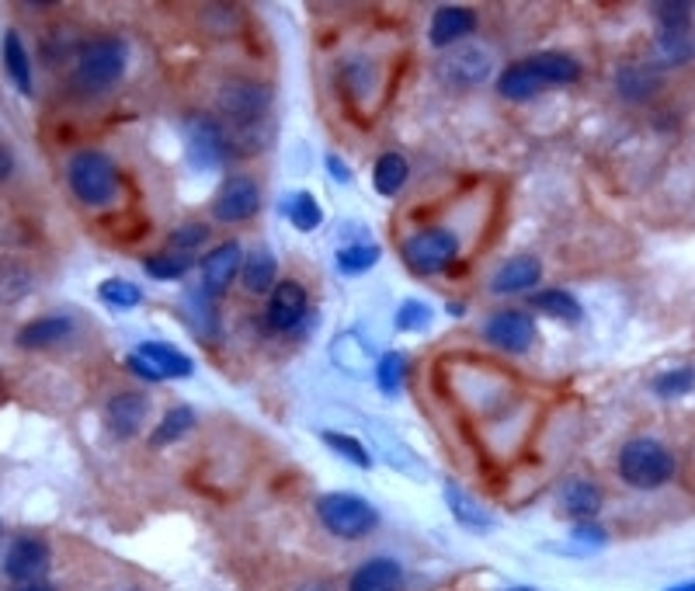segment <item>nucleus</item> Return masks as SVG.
<instances>
[{
  "label": "nucleus",
  "mask_w": 695,
  "mask_h": 591,
  "mask_svg": "<svg viewBox=\"0 0 695 591\" xmlns=\"http://www.w3.org/2000/svg\"><path fill=\"white\" fill-rule=\"evenodd\" d=\"M11 171H14V157H11V150H8L4 143H0V185L8 182Z\"/></svg>",
  "instance_id": "46"
},
{
  "label": "nucleus",
  "mask_w": 695,
  "mask_h": 591,
  "mask_svg": "<svg viewBox=\"0 0 695 591\" xmlns=\"http://www.w3.org/2000/svg\"><path fill=\"white\" fill-rule=\"evenodd\" d=\"M695 390V366H678V369H667L654 379V394L657 397H685Z\"/></svg>",
  "instance_id": "40"
},
{
  "label": "nucleus",
  "mask_w": 695,
  "mask_h": 591,
  "mask_svg": "<svg viewBox=\"0 0 695 591\" xmlns=\"http://www.w3.org/2000/svg\"><path fill=\"white\" fill-rule=\"evenodd\" d=\"M508 591H535V588H525V584H519V588H508Z\"/></svg>",
  "instance_id": "51"
},
{
  "label": "nucleus",
  "mask_w": 695,
  "mask_h": 591,
  "mask_svg": "<svg viewBox=\"0 0 695 591\" xmlns=\"http://www.w3.org/2000/svg\"><path fill=\"white\" fill-rule=\"evenodd\" d=\"M67 185L70 195L81 205H88V210H109L122 192V174L105 150L88 146L76 150L67 161Z\"/></svg>",
  "instance_id": "3"
},
{
  "label": "nucleus",
  "mask_w": 695,
  "mask_h": 591,
  "mask_svg": "<svg viewBox=\"0 0 695 591\" xmlns=\"http://www.w3.org/2000/svg\"><path fill=\"white\" fill-rule=\"evenodd\" d=\"M574 539H581V543H587V547H602L605 543V532L595 522H578L574 526Z\"/></svg>",
  "instance_id": "44"
},
{
  "label": "nucleus",
  "mask_w": 695,
  "mask_h": 591,
  "mask_svg": "<svg viewBox=\"0 0 695 591\" xmlns=\"http://www.w3.org/2000/svg\"><path fill=\"white\" fill-rule=\"evenodd\" d=\"M539 91H546V88H543V77H539V70L529 57L519 63H508L498 77V94L504 101H529Z\"/></svg>",
  "instance_id": "23"
},
{
  "label": "nucleus",
  "mask_w": 695,
  "mask_h": 591,
  "mask_svg": "<svg viewBox=\"0 0 695 591\" xmlns=\"http://www.w3.org/2000/svg\"><path fill=\"white\" fill-rule=\"evenodd\" d=\"M241 286L251 296H268L278 286V262L268 244H257L251 254H244L241 265Z\"/></svg>",
  "instance_id": "21"
},
{
  "label": "nucleus",
  "mask_w": 695,
  "mask_h": 591,
  "mask_svg": "<svg viewBox=\"0 0 695 591\" xmlns=\"http://www.w3.org/2000/svg\"><path fill=\"white\" fill-rule=\"evenodd\" d=\"M654 14H657V21H661V29H688L692 8H688V4H661Z\"/></svg>",
  "instance_id": "42"
},
{
  "label": "nucleus",
  "mask_w": 695,
  "mask_h": 591,
  "mask_svg": "<svg viewBox=\"0 0 695 591\" xmlns=\"http://www.w3.org/2000/svg\"><path fill=\"white\" fill-rule=\"evenodd\" d=\"M539 338L535 317L522 306H508V310H498L483 320V342L494 345L504 355H525Z\"/></svg>",
  "instance_id": "8"
},
{
  "label": "nucleus",
  "mask_w": 695,
  "mask_h": 591,
  "mask_svg": "<svg viewBox=\"0 0 695 591\" xmlns=\"http://www.w3.org/2000/svg\"><path fill=\"white\" fill-rule=\"evenodd\" d=\"M407 177H410V164H407L403 153H397V150L379 153L376 164H372V188L382 198H397L407 185Z\"/></svg>",
  "instance_id": "28"
},
{
  "label": "nucleus",
  "mask_w": 695,
  "mask_h": 591,
  "mask_svg": "<svg viewBox=\"0 0 695 591\" xmlns=\"http://www.w3.org/2000/svg\"><path fill=\"white\" fill-rule=\"evenodd\" d=\"M369 428V439L376 442L372 449L382 456V462H390L394 470H400V473H407V477H425V462L407 449V442H400L394 431H386V428H379V425H366Z\"/></svg>",
  "instance_id": "22"
},
{
  "label": "nucleus",
  "mask_w": 695,
  "mask_h": 591,
  "mask_svg": "<svg viewBox=\"0 0 695 591\" xmlns=\"http://www.w3.org/2000/svg\"><path fill=\"white\" fill-rule=\"evenodd\" d=\"M695 60V35L692 29H661L651 49L654 67H682Z\"/></svg>",
  "instance_id": "27"
},
{
  "label": "nucleus",
  "mask_w": 695,
  "mask_h": 591,
  "mask_svg": "<svg viewBox=\"0 0 695 591\" xmlns=\"http://www.w3.org/2000/svg\"><path fill=\"white\" fill-rule=\"evenodd\" d=\"M257 210H262V185L251 174H229L213 198V220L226 226L254 220Z\"/></svg>",
  "instance_id": "9"
},
{
  "label": "nucleus",
  "mask_w": 695,
  "mask_h": 591,
  "mask_svg": "<svg viewBox=\"0 0 695 591\" xmlns=\"http://www.w3.org/2000/svg\"><path fill=\"white\" fill-rule=\"evenodd\" d=\"M282 216H286L299 234H314V230L324 223V210L320 202L310 195V192H289L286 198H282Z\"/></svg>",
  "instance_id": "32"
},
{
  "label": "nucleus",
  "mask_w": 695,
  "mask_h": 591,
  "mask_svg": "<svg viewBox=\"0 0 695 591\" xmlns=\"http://www.w3.org/2000/svg\"><path fill=\"white\" fill-rule=\"evenodd\" d=\"M602 487L591 483V480H571L568 487H563L560 495V508L563 516H571L574 522H591L602 511Z\"/></svg>",
  "instance_id": "25"
},
{
  "label": "nucleus",
  "mask_w": 695,
  "mask_h": 591,
  "mask_svg": "<svg viewBox=\"0 0 695 591\" xmlns=\"http://www.w3.org/2000/svg\"><path fill=\"white\" fill-rule=\"evenodd\" d=\"M491 67H494V60L483 45L462 42L439 60V77L452 88H477L491 77Z\"/></svg>",
  "instance_id": "12"
},
{
  "label": "nucleus",
  "mask_w": 695,
  "mask_h": 591,
  "mask_svg": "<svg viewBox=\"0 0 695 591\" xmlns=\"http://www.w3.org/2000/svg\"><path fill=\"white\" fill-rule=\"evenodd\" d=\"M431 317L435 314H431V306L425 299H403L397 306L394 324H397V330H425L431 324Z\"/></svg>",
  "instance_id": "41"
},
{
  "label": "nucleus",
  "mask_w": 695,
  "mask_h": 591,
  "mask_svg": "<svg viewBox=\"0 0 695 591\" xmlns=\"http://www.w3.org/2000/svg\"><path fill=\"white\" fill-rule=\"evenodd\" d=\"M539 282H543V262H539L535 254H514V258H508L494 272L491 293L494 296H522V293H532Z\"/></svg>",
  "instance_id": "16"
},
{
  "label": "nucleus",
  "mask_w": 695,
  "mask_h": 591,
  "mask_svg": "<svg viewBox=\"0 0 695 591\" xmlns=\"http://www.w3.org/2000/svg\"><path fill=\"white\" fill-rule=\"evenodd\" d=\"M330 358H334V366L348 373L351 379H366L376 373V355L358 330H341L338 338L330 342Z\"/></svg>",
  "instance_id": "18"
},
{
  "label": "nucleus",
  "mask_w": 695,
  "mask_h": 591,
  "mask_svg": "<svg viewBox=\"0 0 695 591\" xmlns=\"http://www.w3.org/2000/svg\"><path fill=\"white\" fill-rule=\"evenodd\" d=\"M327 167H330L334 177H338V182H351V171L341 164V157H334V153H330V157H327Z\"/></svg>",
  "instance_id": "47"
},
{
  "label": "nucleus",
  "mask_w": 695,
  "mask_h": 591,
  "mask_svg": "<svg viewBox=\"0 0 695 591\" xmlns=\"http://www.w3.org/2000/svg\"><path fill=\"white\" fill-rule=\"evenodd\" d=\"M146 363L157 369L164 379H188L195 373V363H192V355H185L182 348H174L167 342H143L136 348Z\"/></svg>",
  "instance_id": "26"
},
{
  "label": "nucleus",
  "mask_w": 695,
  "mask_h": 591,
  "mask_svg": "<svg viewBox=\"0 0 695 591\" xmlns=\"http://www.w3.org/2000/svg\"><path fill=\"white\" fill-rule=\"evenodd\" d=\"M446 505H449V511H452V519L462 526V529H470V532H494L498 529V516L491 508H487L480 498H473L467 487H459L456 480H449L446 483Z\"/></svg>",
  "instance_id": "17"
},
{
  "label": "nucleus",
  "mask_w": 695,
  "mask_h": 591,
  "mask_svg": "<svg viewBox=\"0 0 695 591\" xmlns=\"http://www.w3.org/2000/svg\"><path fill=\"white\" fill-rule=\"evenodd\" d=\"M216 119L223 122V130L229 136V153H257L268 140L265 133V119L272 112V88L265 81H254V77H237V81H226L216 94Z\"/></svg>",
  "instance_id": "1"
},
{
  "label": "nucleus",
  "mask_w": 695,
  "mask_h": 591,
  "mask_svg": "<svg viewBox=\"0 0 695 591\" xmlns=\"http://www.w3.org/2000/svg\"><path fill=\"white\" fill-rule=\"evenodd\" d=\"M185 157L195 171H216L234 157L229 136L216 115H192L185 122Z\"/></svg>",
  "instance_id": "7"
},
{
  "label": "nucleus",
  "mask_w": 695,
  "mask_h": 591,
  "mask_svg": "<svg viewBox=\"0 0 695 591\" xmlns=\"http://www.w3.org/2000/svg\"><path fill=\"white\" fill-rule=\"evenodd\" d=\"M150 418V397L140 390H122L105 404V428L112 431V439L125 442L136 439L140 428Z\"/></svg>",
  "instance_id": "15"
},
{
  "label": "nucleus",
  "mask_w": 695,
  "mask_h": 591,
  "mask_svg": "<svg viewBox=\"0 0 695 591\" xmlns=\"http://www.w3.org/2000/svg\"><path fill=\"white\" fill-rule=\"evenodd\" d=\"M8 591H57V584L42 578V581H21V584H11Z\"/></svg>",
  "instance_id": "45"
},
{
  "label": "nucleus",
  "mask_w": 695,
  "mask_h": 591,
  "mask_svg": "<svg viewBox=\"0 0 695 591\" xmlns=\"http://www.w3.org/2000/svg\"><path fill=\"white\" fill-rule=\"evenodd\" d=\"M296 591H334V581H306V584H299Z\"/></svg>",
  "instance_id": "48"
},
{
  "label": "nucleus",
  "mask_w": 695,
  "mask_h": 591,
  "mask_svg": "<svg viewBox=\"0 0 695 591\" xmlns=\"http://www.w3.org/2000/svg\"><path fill=\"white\" fill-rule=\"evenodd\" d=\"M53 568V550L42 536H14V543L8 547L4 553V574L11 578V584H21V581H42Z\"/></svg>",
  "instance_id": "11"
},
{
  "label": "nucleus",
  "mask_w": 695,
  "mask_h": 591,
  "mask_svg": "<svg viewBox=\"0 0 695 591\" xmlns=\"http://www.w3.org/2000/svg\"><path fill=\"white\" fill-rule=\"evenodd\" d=\"M477 29H480V18H477L473 8H467V4H442L439 11L431 14L428 42L435 49H456V45L467 42Z\"/></svg>",
  "instance_id": "14"
},
{
  "label": "nucleus",
  "mask_w": 695,
  "mask_h": 591,
  "mask_svg": "<svg viewBox=\"0 0 695 591\" xmlns=\"http://www.w3.org/2000/svg\"><path fill=\"white\" fill-rule=\"evenodd\" d=\"M320 526L345 543H362L379 529V511L355 491H327L317 498Z\"/></svg>",
  "instance_id": "5"
},
{
  "label": "nucleus",
  "mask_w": 695,
  "mask_h": 591,
  "mask_svg": "<svg viewBox=\"0 0 695 591\" xmlns=\"http://www.w3.org/2000/svg\"><path fill=\"white\" fill-rule=\"evenodd\" d=\"M459 251H462L459 237L449 226H421L400 241V262L407 265V272L431 278V275L449 272L459 258Z\"/></svg>",
  "instance_id": "6"
},
{
  "label": "nucleus",
  "mask_w": 695,
  "mask_h": 591,
  "mask_svg": "<svg viewBox=\"0 0 695 591\" xmlns=\"http://www.w3.org/2000/svg\"><path fill=\"white\" fill-rule=\"evenodd\" d=\"M129 67V45L119 35H91L73 53V88L81 94H109Z\"/></svg>",
  "instance_id": "2"
},
{
  "label": "nucleus",
  "mask_w": 695,
  "mask_h": 591,
  "mask_svg": "<svg viewBox=\"0 0 695 591\" xmlns=\"http://www.w3.org/2000/svg\"><path fill=\"white\" fill-rule=\"evenodd\" d=\"M125 369L129 373H133L136 379H143V383H150V387H153V383H167L157 369H153L150 363H146V358L140 355V351H133V355H125Z\"/></svg>",
  "instance_id": "43"
},
{
  "label": "nucleus",
  "mask_w": 695,
  "mask_h": 591,
  "mask_svg": "<svg viewBox=\"0 0 695 591\" xmlns=\"http://www.w3.org/2000/svg\"><path fill=\"white\" fill-rule=\"evenodd\" d=\"M615 88L626 101H647L657 91V77L647 67H623L615 77Z\"/></svg>",
  "instance_id": "38"
},
{
  "label": "nucleus",
  "mask_w": 695,
  "mask_h": 591,
  "mask_svg": "<svg viewBox=\"0 0 695 591\" xmlns=\"http://www.w3.org/2000/svg\"><path fill=\"white\" fill-rule=\"evenodd\" d=\"M98 299L112 306V310H136V306L143 303V289L133 278H105L98 286Z\"/></svg>",
  "instance_id": "36"
},
{
  "label": "nucleus",
  "mask_w": 695,
  "mask_h": 591,
  "mask_svg": "<svg viewBox=\"0 0 695 591\" xmlns=\"http://www.w3.org/2000/svg\"><path fill=\"white\" fill-rule=\"evenodd\" d=\"M348 591H403V568L394 557H369L348 578Z\"/></svg>",
  "instance_id": "19"
},
{
  "label": "nucleus",
  "mask_w": 695,
  "mask_h": 591,
  "mask_svg": "<svg viewBox=\"0 0 695 591\" xmlns=\"http://www.w3.org/2000/svg\"><path fill=\"white\" fill-rule=\"evenodd\" d=\"M73 334V320L70 317H63V314H49V317H39V320H32V324H24L21 330H18V348H24V351H45V348H57V345H63L67 338Z\"/></svg>",
  "instance_id": "20"
},
{
  "label": "nucleus",
  "mask_w": 695,
  "mask_h": 591,
  "mask_svg": "<svg viewBox=\"0 0 695 591\" xmlns=\"http://www.w3.org/2000/svg\"><path fill=\"white\" fill-rule=\"evenodd\" d=\"M529 306H535L539 314H546L553 320H563V324H578L584 317V306L574 293L568 289H543V293H535L529 299Z\"/></svg>",
  "instance_id": "31"
},
{
  "label": "nucleus",
  "mask_w": 695,
  "mask_h": 591,
  "mask_svg": "<svg viewBox=\"0 0 695 591\" xmlns=\"http://www.w3.org/2000/svg\"><path fill=\"white\" fill-rule=\"evenodd\" d=\"M615 467H620V480L630 483L633 491H661V487L675 480L678 459L657 439H630L620 449Z\"/></svg>",
  "instance_id": "4"
},
{
  "label": "nucleus",
  "mask_w": 695,
  "mask_h": 591,
  "mask_svg": "<svg viewBox=\"0 0 695 591\" xmlns=\"http://www.w3.org/2000/svg\"><path fill=\"white\" fill-rule=\"evenodd\" d=\"M382 258L379 244H369V241H351L345 247H338L334 254V265H338L341 275H366L369 268H376Z\"/></svg>",
  "instance_id": "33"
},
{
  "label": "nucleus",
  "mask_w": 695,
  "mask_h": 591,
  "mask_svg": "<svg viewBox=\"0 0 695 591\" xmlns=\"http://www.w3.org/2000/svg\"><path fill=\"white\" fill-rule=\"evenodd\" d=\"M241 265H244V247H241V241H223V244H216V247L198 262V272H202V293L209 296V299L223 296V293L241 278Z\"/></svg>",
  "instance_id": "13"
},
{
  "label": "nucleus",
  "mask_w": 695,
  "mask_h": 591,
  "mask_svg": "<svg viewBox=\"0 0 695 591\" xmlns=\"http://www.w3.org/2000/svg\"><path fill=\"white\" fill-rule=\"evenodd\" d=\"M320 439L327 442V449H330L334 456L348 459L351 467H358V470H369V467H372V452H369V446H366V442H358L355 435H348V431H324Z\"/></svg>",
  "instance_id": "37"
},
{
  "label": "nucleus",
  "mask_w": 695,
  "mask_h": 591,
  "mask_svg": "<svg viewBox=\"0 0 695 591\" xmlns=\"http://www.w3.org/2000/svg\"><path fill=\"white\" fill-rule=\"evenodd\" d=\"M195 268V254H177V251H161L143 258V272L157 282H182Z\"/></svg>",
  "instance_id": "34"
},
{
  "label": "nucleus",
  "mask_w": 695,
  "mask_h": 591,
  "mask_svg": "<svg viewBox=\"0 0 695 591\" xmlns=\"http://www.w3.org/2000/svg\"><path fill=\"white\" fill-rule=\"evenodd\" d=\"M376 387L382 390V397H397L403 390V379H407V358L400 351H382L376 358Z\"/></svg>",
  "instance_id": "35"
},
{
  "label": "nucleus",
  "mask_w": 695,
  "mask_h": 591,
  "mask_svg": "<svg viewBox=\"0 0 695 591\" xmlns=\"http://www.w3.org/2000/svg\"><path fill=\"white\" fill-rule=\"evenodd\" d=\"M192 428H195V410L188 404H177V407L164 410V418L157 421V428H153V435H150V446L167 449L174 442H182Z\"/></svg>",
  "instance_id": "30"
},
{
  "label": "nucleus",
  "mask_w": 695,
  "mask_h": 591,
  "mask_svg": "<svg viewBox=\"0 0 695 591\" xmlns=\"http://www.w3.org/2000/svg\"><path fill=\"white\" fill-rule=\"evenodd\" d=\"M449 314L452 317H462V314H467V303H449Z\"/></svg>",
  "instance_id": "50"
},
{
  "label": "nucleus",
  "mask_w": 695,
  "mask_h": 591,
  "mask_svg": "<svg viewBox=\"0 0 695 591\" xmlns=\"http://www.w3.org/2000/svg\"><path fill=\"white\" fill-rule=\"evenodd\" d=\"M0 57H4V73H8V81L24 94V98H32L35 91V77H32V60H29V49H24L21 35L14 29L4 32V45H0Z\"/></svg>",
  "instance_id": "24"
},
{
  "label": "nucleus",
  "mask_w": 695,
  "mask_h": 591,
  "mask_svg": "<svg viewBox=\"0 0 695 591\" xmlns=\"http://www.w3.org/2000/svg\"><path fill=\"white\" fill-rule=\"evenodd\" d=\"M543 77V88H571L581 81V63L571 53H556V49H546V53H532L529 57Z\"/></svg>",
  "instance_id": "29"
},
{
  "label": "nucleus",
  "mask_w": 695,
  "mask_h": 591,
  "mask_svg": "<svg viewBox=\"0 0 695 591\" xmlns=\"http://www.w3.org/2000/svg\"><path fill=\"white\" fill-rule=\"evenodd\" d=\"M664 591H695V581H678L672 588H664Z\"/></svg>",
  "instance_id": "49"
},
{
  "label": "nucleus",
  "mask_w": 695,
  "mask_h": 591,
  "mask_svg": "<svg viewBox=\"0 0 695 591\" xmlns=\"http://www.w3.org/2000/svg\"><path fill=\"white\" fill-rule=\"evenodd\" d=\"M306 314H310V293L296 278H278V286L268 293L265 320L278 334H293L303 327Z\"/></svg>",
  "instance_id": "10"
},
{
  "label": "nucleus",
  "mask_w": 695,
  "mask_h": 591,
  "mask_svg": "<svg viewBox=\"0 0 695 591\" xmlns=\"http://www.w3.org/2000/svg\"><path fill=\"white\" fill-rule=\"evenodd\" d=\"M202 244H209V223H182V226H174L171 234H167L164 251L195 254Z\"/></svg>",
  "instance_id": "39"
},
{
  "label": "nucleus",
  "mask_w": 695,
  "mask_h": 591,
  "mask_svg": "<svg viewBox=\"0 0 695 591\" xmlns=\"http://www.w3.org/2000/svg\"><path fill=\"white\" fill-rule=\"evenodd\" d=\"M133 591H136V588H133Z\"/></svg>",
  "instance_id": "52"
}]
</instances>
